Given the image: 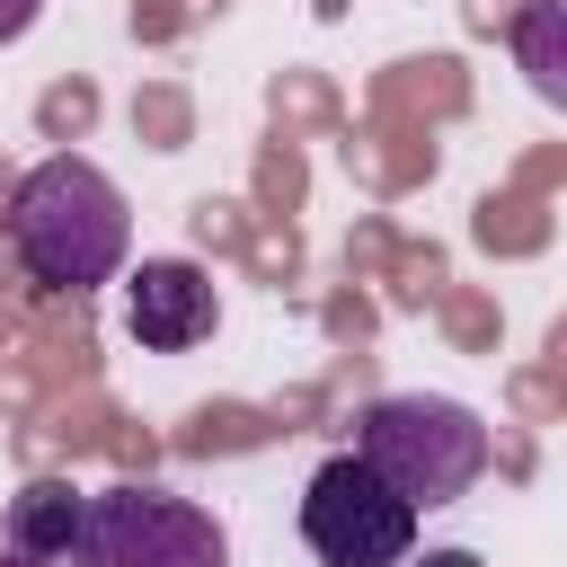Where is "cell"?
<instances>
[{
    "instance_id": "obj_1",
    "label": "cell",
    "mask_w": 567,
    "mask_h": 567,
    "mask_svg": "<svg viewBox=\"0 0 567 567\" xmlns=\"http://www.w3.org/2000/svg\"><path fill=\"white\" fill-rule=\"evenodd\" d=\"M124 239H133V221H124V195L97 159H71V151L35 159L9 195V248H18L27 284H44V292L106 284L124 266Z\"/></svg>"
},
{
    "instance_id": "obj_2",
    "label": "cell",
    "mask_w": 567,
    "mask_h": 567,
    "mask_svg": "<svg viewBox=\"0 0 567 567\" xmlns=\"http://www.w3.org/2000/svg\"><path fill=\"white\" fill-rule=\"evenodd\" d=\"M354 461H372L416 514L425 505H452L478 487L487 470V416L461 408V399H434V390H390L354 416Z\"/></svg>"
},
{
    "instance_id": "obj_3",
    "label": "cell",
    "mask_w": 567,
    "mask_h": 567,
    "mask_svg": "<svg viewBox=\"0 0 567 567\" xmlns=\"http://www.w3.org/2000/svg\"><path fill=\"white\" fill-rule=\"evenodd\" d=\"M71 567H230V532L168 487H97L80 505Z\"/></svg>"
},
{
    "instance_id": "obj_4",
    "label": "cell",
    "mask_w": 567,
    "mask_h": 567,
    "mask_svg": "<svg viewBox=\"0 0 567 567\" xmlns=\"http://www.w3.org/2000/svg\"><path fill=\"white\" fill-rule=\"evenodd\" d=\"M301 540L319 567H399L416 549V505L354 452L319 461L301 487Z\"/></svg>"
},
{
    "instance_id": "obj_5",
    "label": "cell",
    "mask_w": 567,
    "mask_h": 567,
    "mask_svg": "<svg viewBox=\"0 0 567 567\" xmlns=\"http://www.w3.org/2000/svg\"><path fill=\"white\" fill-rule=\"evenodd\" d=\"M124 328L133 346L151 354H186L213 337V275L186 266V257H142L133 266V292H124Z\"/></svg>"
},
{
    "instance_id": "obj_6",
    "label": "cell",
    "mask_w": 567,
    "mask_h": 567,
    "mask_svg": "<svg viewBox=\"0 0 567 567\" xmlns=\"http://www.w3.org/2000/svg\"><path fill=\"white\" fill-rule=\"evenodd\" d=\"M80 505H89V496H80L71 478H35V487H18V496H9V549L62 567L71 540H80Z\"/></svg>"
},
{
    "instance_id": "obj_7",
    "label": "cell",
    "mask_w": 567,
    "mask_h": 567,
    "mask_svg": "<svg viewBox=\"0 0 567 567\" xmlns=\"http://www.w3.org/2000/svg\"><path fill=\"white\" fill-rule=\"evenodd\" d=\"M514 62H523L532 97L567 106V0H523L514 9Z\"/></svg>"
},
{
    "instance_id": "obj_8",
    "label": "cell",
    "mask_w": 567,
    "mask_h": 567,
    "mask_svg": "<svg viewBox=\"0 0 567 567\" xmlns=\"http://www.w3.org/2000/svg\"><path fill=\"white\" fill-rule=\"evenodd\" d=\"M35 9H44V0H0V44H18V35L35 27Z\"/></svg>"
},
{
    "instance_id": "obj_9",
    "label": "cell",
    "mask_w": 567,
    "mask_h": 567,
    "mask_svg": "<svg viewBox=\"0 0 567 567\" xmlns=\"http://www.w3.org/2000/svg\"><path fill=\"white\" fill-rule=\"evenodd\" d=\"M425 567H478V549H434Z\"/></svg>"
},
{
    "instance_id": "obj_10",
    "label": "cell",
    "mask_w": 567,
    "mask_h": 567,
    "mask_svg": "<svg viewBox=\"0 0 567 567\" xmlns=\"http://www.w3.org/2000/svg\"><path fill=\"white\" fill-rule=\"evenodd\" d=\"M0 567H44V558H18V549H0Z\"/></svg>"
}]
</instances>
